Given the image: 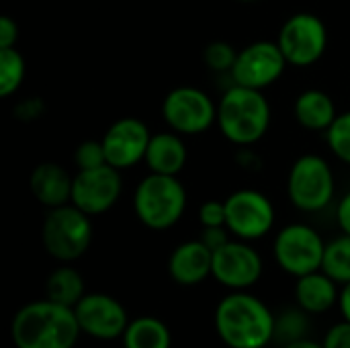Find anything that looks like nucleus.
Instances as JSON below:
<instances>
[{"label":"nucleus","mask_w":350,"mask_h":348,"mask_svg":"<svg viewBox=\"0 0 350 348\" xmlns=\"http://www.w3.org/2000/svg\"><path fill=\"white\" fill-rule=\"evenodd\" d=\"M281 348H324L322 343H316L312 338H304V340H297V343H291V345H285Z\"/></svg>","instance_id":"37"},{"label":"nucleus","mask_w":350,"mask_h":348,"mask_svg":"<svg viewBox=\"0 0 350 348\" xmlns=\"http://www.w3.org/2000/svg\"><path fill=\"white\" fill-rule=\"evenodd\" d=\"M187 160H189V152L180 133L172 129L152 133V139L148 144L146 158H144V164L148 166L150 172L178 176L183 168L187 166Z\"/></svg>","instance_id":"18"},{"label":"nucleus","mask_w":350,"mask_h":348,"mask_svg":"<svg viewBox=\"0 0 350 348\" xmlns=\"http://www.w3.org/2000/svg\"><path fill=\"white\" fill-rule=\"evenodd\" d=\"M324 348H350V322H338L328 328L322 340Z\"/></svg>","instance_id":"32"},{"label":"nucleus","mask_w":350,"mask_h":348,"mask_svg":"<svg viewBox=\"0 0 350 348\" xmlns=\"http://www.w3.org/2000/svg\"><path fill=\"white\" fill-rule=\"evenodd\" d=\"M238 57V49L228 41H211L203 49V62L211 72L230 74Z\"/></svg>","instance_id":"27"},{"label":"nucleus","mask_w":350,"mask_h":348,"mask_svg":"<svg viewBox=\"0 0 350 348\" xmlns=\"http://www.w3.org/2000/svg\"><path fill=\"white\" fill-rule=\"evenodd\" d=\"M199 224L201 228L226 226V201L209 199L199 207Z\"/></svg>","instance_id":"29"},{"label":"nucleus","mask_w":350,"mask_h":348,"mask_svg":"<svg viewBox=\"0 0 350 348\" xmlns=\"http://www.w3.org/2000/svg\"><path fill=\"white\" fill-rule=\"evenodd\" d=\"M271 117L273 111L265 90L232 84L217 101L215 125L230 144L238 148H250L267 135Z\"/></svg>","instance_id":"3"},{"label":"nucleus","mask_w":350,"mask_h":348,"mask_svg":"<svg viewBox=\"0 0 350 348\" xmlns=\"http://www.w3.org/2000/svg\"><path fill=\"white\" fill-rule=\"evenodd\" d=\"M275 314L248 291H230L215 308L213 326L230 348H267L275 340Z\"/></svg>","instance_id":"1"},{"label":"nucleus","mask_w":350,"mask_h":348,"mask_svg":"<svg viewBox=\"0 0 350 348\" xmlns=\"http://www.w3.org/2000/svg\"><path fill=\"white\" fill-rule=\"evenodd\" d=\"M310 328H312L310 314L306 310H301L299 306L287 308L275 318V340L273 343L285 347V345L310 338Z\"/></svg>","instance_id":"23"},{"label":"nucleus","mask_w":350,"mask_h":348,"mask_svg":"<svg viewBox=\"0 0 350 348\" xmlns=\"http://www.w3.org/2000/svg\"><path fill=\"white\" fill-rule=\"evenodd\" d=\"M338 310L342 314V318L350 322V283L342 285L340 289V299H338Z\"/></svg>","instance_id":"36"},{"label":"nucleus","mask_w":350,"mask_h":348,"mask_svg":"<svg viewBox=\"0 0 350 348\" xmlns=\"http://www.w3.org/2000/svg\"><path fill=\"white\" fill-rule=\"evenodd\" d=\"M18 41V25L10 16L0 18V47H16Z\"/></svg>","instance_id":"33"},{"label":"nucleus","mask_w":350,"mask_h":348,"mask_svg":"<svg viewBox=\"0 0 350 348\" xmlns=\"http://www.w3.org/2000/svg\"><path fill=\"white\" fill-rule=\"evenodd\" d=\"M86 295V283L84 277L70 265V263H62L57 269H53L45 281V297L74 308L82 297Z\"/></svg>","instance_id":"22"},{"label":"nucleus","mask_w":350,"mask_h":348,"mask_svg":"<svg viewBox=\"0 0 350 348\" xmlns=\"http://www.w3.org/2000/svg\"><path fill=\"white\" fill-rule=\"evenodd\" d=\"M322 271L340 285L350 283V234H342L326 244Z\"/></svg>","instance_id":"25"},{"label":"nucleus","mask_w":350,"mask_h":348,"mask_svg":"<svg viewBox=\"0 0 350 348\" xmlns=\"http://www.w3.org/2000/svg\"><path fill=\"white\" fill-rule=\"evenodd\" d=\"M295 121L308 131H326L338 117L332 96L320 88H308L293 103Z\"/></svg>","instance_id":"20"},{"label":"nucleus","mask_w":350,"mask_h":348,"mask_svg":"<svg viewBox=\"0 0 350 348\" xmlns=\"http://www.w3.org/2000/svg\"><path fill=\"white\" fill-rule=\"evenodd\" d=\"M336 195L334 170L326 158L318 154L299 156L287 174V197L291 205L304 213L324 211Z\"/></svg>","instance_id":"6"},{"label":"nucleus","mask_w":350,"mask_h":348,"mask_svg":"<svg viewBox=\"0 0 350 348\" xmlns=\"http://www.w3.org/2000/svg\"><path fill=\"white\" fill-rule=\"evenodd\" d=\"M92 242L90 215L68 203L47 209L41 224V244L57 263H74L86 254Z\"/></svg>","instance_id":"5"},{"label":"nucleus","mask_w":350,"mask_h":348,"mask_svg":"<svg viewBox=\"0 0 350 348\" xmlns=\"http://www.w3.org/2000/svg\"><path fill=\"white\" fill-rule=\"evenodd\" d=\"M45 111V105L39 96H29V98H23L14 105V117L23 123H33L37 121Z\"/></svg>","instance_id":"30"},{"label":"nucleus","mask_w":350,"mask_h":348,"mask_svg":"<svg viewBox=\"0 0 350 348\" xmlns=\"http://www.w3.org/2000/svg\"><path fill=\"white\" fill-rule=\"evenodd\" d=\"M240 2H258V0H240Z\"/></svg>","instance_id":"38"},{"label":"nucleus","mask_w":350,"mask_h":348,"mask_svg":"<svg viewBox=\"0 0 350 348\" xmlns=\"http://www.w3.org/2000/svg\"><path fill=\"white\" fill-rule=\"evenodd\" d=\"M213 252L201 240H187L178 244L168 258V275L183 287H193L211 277Z\"/></svg>","instance_id":"16"},{"label":"nucleus","mask_w":350,"mask_h":348,"mask_svg":"<svg viewBox=\"0 0 350 348\" xmlns=\"http://www.w3.org/2000/svg\"><path fill=\"white\" fill-rule=\"evenodd\" d=\"M275 205L256 189L234 191L226 199V226L234 238L254 242L275 228Z\"/></svg>","instance_id":"10"},{"label":"nucleus","mask_w":350,"mask_h":348,"mask_svg":"<svg viewBox=\"0 0 350 348\" xmlns=\"http://www.w3.org/2000/svg\"><path fill=\"white\" fill-rule=\"evenodd\" d=\"M336 222L342 230V234H350V189L342 195L336 207Z\"/></svg>","instance_id":"34"},{"label":"nucleus","mask_w":350,"mask_h":348,"mask_svg":"<svg viewBox=\"0 0 350 348\" xmlns=\"http://www.w3.org/2000/svg\"><path fill=\"white\" fill-rule=\"evenodd\" d=\"M262 271L265 263L260 252L246 240H230L213 252L211 277L230 291H248L260 281Z\"/></svg>","instance_id":"12"},{"label":"nucleus","mask_w":350,"mask_h":348,"mask_svg":"<svg viewBox=\"0 0 350 348\" xmlns=\"http://www.w3.org/2000/svg\"><path fill=\"white\" fill-rule=\"evenodd\" d=\"M187 189L178 176L150 172L133 191L135 217L154 232L174 228L187 211Z\"/></svg>","instance_id":"4"},{"label":"nucleus","mask_w":350,"mask_h":348,"mask_svg":"<svg viewBox=\"0 0 350 348\" xmlns=\"http://www.w3.org/2000/svg\"><path fill=\"white\" fill-rule=\"evenodd\" d=\"M326 142L330 152L350 166V111L338 113L334 123L326 129Z\"/></svg>","instance_id":"26"},{"label":"nucleus","mask_w":350,"mask_h":348,"mask_svg":"<svg viewBox=\"0 0 350 348\" xmlns=\"http://www.w3.org/2000/svg\"><path fill=\"white\" fill-rule=\"evenodd\" d=\"M238 164L242 166V168H246V170H252V166H260V160H258V156L250 150V148H240V152H238Z\"/></svg>","instance_id":"35"},{"label":"nucleus","mask_w":350,"mask_h":348,"mask_svg":"<svg viewBox=\"0 0 350 348\" xmlns=\"http://www.w3.org/2000/svg\"><path fill=\"white\" fill-rule=\"evenodd\" d=\"M340 283H336L328 273L316 271L304 275L295 281V304L310 316H320L338 306Z\"/></svg>","instance_id":"19"},{"label":"nucleus","mask_w":350,"mask_h":348,"mask_svg":"<svg viewBox=\"0 0 350 348\" xmlns=\"http://www.w3.org/2000/svg\"><path fill=\"white\" fill-rule=\"evenodd\" d=\"M326 254V242L320 232L308 224H289L281 228L273 242L275 263L291 277L322 271Z\"/></svg>","instance_id":"7"},{"label":"nucleus","mask_w":350,"mask_h":348,"mask_svg":"<svg viewBox=\"0 0 350 348\" xmlns=\"http://www.w3.org/2000/svg\"><path fill=\"white\" fill-rule=\"evenodd\" d=\"M150 139V127L137 117H121L113 121L100 137L107 162L117 170H127L144 162Z\"/></svg>","instance_id":"15"},{"label":"nucleus","mask_w":350,"mask_h":348,"mask_svg":"<svg viewBox=\"0 0 350 348\" xmlns=\"http://www.w3.org/2000/svg\"><path fill=\"white\" fill-rule=\"evenodd\" d=\"M168 129L180 135H201L217 123V103L197 86H176L162 101Z\"/></svg>","instance_id":"8"},{"label":"nucleus","mask_w":350,"mask_h":348,"mask_svg":"<svg viewBox=\"0 0 350 348\" xmlns=\"http://www.w3.org/2000/svg\"><path fill=\"white\" fill-rule=\"evenodd\" d=\"M287 66L289 64L277 41H254L238 49L230 76L234 84L265 90L285 74Z\"/></svg>","instance_id":"11"},{"label":"nucleus","mask_w":350,"mask_h":348,"mask_svg":"<svg viewBox=\"0 0 350 348\" xmlns=\"http://www.w3.org/2000/svg\"><path fill=\"white\" fill-rule=\"evenodd\" d=\"M121 343L123 348H170L172 334L160 318L139 316L129 320Z\"/></svg>","instance_id":"21"},{"label":"nucleus","mask_w":350,"mask_h":348,"mask_svg":"<svg viewBox=\"0 0 350 348\" xmlns=\"http://www.w3.org/2000/svg\"><path fill=\"white\" fill-rule=\"evenodd\" d=\"M74 314L82 334L105 343L121 338L129 324L123 304L107 293H86L74 306Z\"/></svg>","instance_id":"14"},{"label":"nucleus","mask_w":350,"mask_h":348,"mask_svg":"<svg viewBox=\"0 0 350 348\" xmlns=\"http://www.w3.org/2000/svg\"><path fill=\"white\" fill-rule=\"evenodd\" d=\"M27 64L16 47H0V96H12L25 80Z\"/></svg>","instance_id":"24"},{"label":"nucleus","mask_w":350,"mask_h":348,"mask_svg":"<svg viewBox=\"0 0 350 348\" xmlns=\"http://www.w3.org/2000/svg\"><path fill=\"white\" fill-rule=\"evenodd\" d=\"M199 240L211 250L217 252L219 248H224L230 240H232V232L228 230V226H213V228H203Z\"/></svg>","instance_id":"31"},{"label":"nucleus","mask_w":350,"mask_h":348,"mask_svg":"<svg viewBox=\"0 0 350 348\" xmlns=\"http://www.w3.org/2000/svg\"><path fill=\"white\" fill-rule=\"evenodd\" d=\"M80 334L74 308L47 297L25 304L10 322V338L16 348H74Z\"/></svg>","instance_id":"2"},{"label":"nucleus","mask_w":350,"mask_h":348,"mask_svg":"<svg viewBox=\"0 0 350 348\" xmlns=\"http://www.w3.org/2000/svg\"><path fill=\"white\" fill-rule=\"evenodd\" d=\"M123 193V178L121 170L111 164L78 170L72 183V205L88 213L90 217L103 215L115 207Z\"/></svg>","instance_id":"13"},{"label":"nucleus","mask_w":350,"mask_h":348,"mask_svg":"<svg viewBox=\"0 0 350 348\" xmlns=\"http://www.w3.org/2000/svg\"><path fill=\"white\" fill-rule=\"evenodd\" d=\"M74 164L78 170H90V168L109 164L103 142L100 139H84L82 144H78L74 150Z\"/></svg>","instance_id":"28"},{"label":"nucleus","mask_w":350,"mask_h":348,"mask_svg":"<svg viewBox=\"0 0 350 348\" xmlns=\"http://www.w3.org/2000/svg\"><path fill=\"white\" fill-rule=\"evenodd\" d=\"M74 176L57 162H41L29 176V189L33 197L47 209L68 205L72 201Z\"/></svg>","instance_id":"17"},{"label":"nucleus","mask_w":350,"mask_h":348,"mask_svg":"<svg viewBox=\"0 0 350 348\" xmlns=\"http://www.w3.org/2000/svg\"><path fill=\"white\" fill-rule=\"evenodd\" d=\"M277 43L289 66H314L328 47L326 23L314 12H295L281 25Z\"/></svg>","instance_id":"9"}]
</instances>
